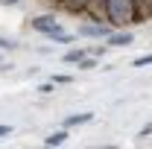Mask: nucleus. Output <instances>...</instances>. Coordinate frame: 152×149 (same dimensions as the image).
<instances>
[{
  "label": "nucleus",
  "instance_id": "1",
  "mask_svg": "<svg viewBox=\"0 0 152 149\" xmlns=\"http://www.w3.org/2000/svg\"><path fill=\"white\" fill-rule=\"evenodd\" d=\"M105 20L117 29H123L126 23H137L134 0H105Z\"/></svg>",
  "mask_w": 152,
  "mask_h": 149
},
{
  "label": "nucleus",
  "instance_id": "2",
  "mask_svg": "<svg viewBox=\"0 0 152 149\" xmlns=\"http://www.w3.org/2000/svg\"><path fill=\"white\" fill-rule=\"evenodd\" d=\"M32 29L50 38V35H56V32H61V23L53 15H38V18H32Z\"/></svg>",
  "mask_w": 152,
  "mask_h": 149
},
{
  "label": "nucleus",
  "instance_id": "3",
  "mask_svg": "<svg viewBox=\"0 0 152 149\" xmlns=\"http://www.w3.org/2000/svg\"><path fill=\"white\" fill-rule=\"evenodd\" d=\"M79 35H85V38H108L111 35V23L108 20H91V23H85L79 29Z\"/></svg>",
  "mask_w": 152,
  "mask_h": 149
},
{
  "label": "nucleus",
  "instance_id": "4",
  "mask_svg": "<svg viewBox=\"0 0 152 149\" xmlns=\"http://www.w3.org/2000/svg\"><path fill=\"white\" fill-rule=\"evenodd\" d=\"M132 41H134L132 32H111V35L105 38V44H108V47H129Z\"/></svg>",
  "mask_w": 152,
  "mask_h": 149
},
{
  "label": "nucleus",
  "instance_id": "5",
  "mask_svg": "<svg viewBox=\"0 0 152 149\" xmlns=\"http://www.w3.org/2000/svg\"><path fill=\"white\" fill-rule=\"evenodd\" d=\"M94 120V114L85 111V114H70L67 120H64V129H76V126H85V123H91Z\"/></svg>",
  "mask_w": 152,
  "mask_h": 149
},
{
  "label": "nucleus",
  "instance_id": "6",
  "mask_svg": "<svg viewBox=\"0 0 152 149\" xmlns=\"http://www.w3.org/2000/svg\"><path fill=\"white\" fill-rule=\"evenodd\" d=\"M61 6H64L67 12H73V15H82V12H88L91 0H61Z\"/></svg>",
  "mask_w": 152,
  "mask_h": 149
},
{
  "label": "nucleus",
  "instance_id": "7",
  "mask_svg": "<svg viewBox=\"0 0 152 149\" xmlns=\"http://www.w3.org/2000/svg\"><path fill=\"white\" fill-rule=\"evenodd\" d=\"M64 140H67V129H58V131H53V134L44 137V146H61Z\"/></svg>",
  "mask_w": 152,
  "mask_h": 149
},
{
  "label": "nucleus",
  "instance_id": "8",
  "mask_svg": "<svg viewBox=\"0 0 152 149\" xmlns=\"http://www.w3.org/2000/svg\"><path fill=\"white\" fill-rule=\"evenodd\" d=\"M79 58H85V50H79V47H76V50H67V53H64V64H76Z\"/></svg>",
  "mask_w": 152,
  "mask_h": 149
},
{
  "label": "nucleus",
  "instance_id": "9",
  "mask_svg": "<svg viewBox=\"0 0 152 149\" xmlns=\"http://www.w3.org/2000/svg\"><path fill=\"white\" fill-rule=\"evenodd\" d=\"M76 67H79V70H91V67H96V56H85V58H79V61H76Z\"/></svg>",
  "mask_w": 152,
  "mask_h": 149
},
{
  "label": "nucleus",
  "instance_id": "10",
  "mask_svg": "<svg viewBox=\"0 0 152 149\" xmlns=\"http://www.w3.org/2000/svg\"><path fill=\"white\" fill-rule=\"evenodd\" d=\"M152 64V53L149 56H140V58H134V67H149Z\"/></svg>",
  "mask_w": 152,
  "mask_h": 149
},
{
  "label": "nucleus",
  "instance_id": "11",
  "mask_svg": "<svg viewBox=\"0 0 152 149\" xmlns=\"http://www.w3.org/2000/svg\"><path fill=\"white\" fill-rule=\"evenodd\" d=\"M53 91H56V82H44V85L38 88V93H44V96H47V93H53Z\"/></svg>",
  "mask_w": 152,
  "mask_h": 149
},
{
  "label": "nucleus",
  "instance_id": "12",
  "mask_svg": "<svg viewBox=\"0 0 152 149\" xmlns=\"http://www.w3.org/2000/svg\"><path fill=\"white\" fill-rule=\"evenodd\" d=\"M18 44L15 41H9V38H0V50H15Z\"/></svg>",
  "mask_w": 152,
  "mask_h": 149
},
{
  "label": "nucleus",
  "instance_id": "13",
  "mask_svg": "<svg viewBox=\"0 0 152 149\" xmlns=\"http://www.w3.org/2000/svg\"><path fill=\"white\" fill-rule=\"evenodd\" d=\"M53 82H56V85H70L73 79H70V76H53Z\"/></svg>",
  "mask_w": 152,
  "mask_h": 149
},
{
  "label": "nucleus",
  "instance_id": "14",
  "mask_svg": "<svg viewBox=\"0 0 152 149\" xmlns=\"http://www.w3.org/2000/svg\"><path fill=\"white\" fill-rule=\"evenodd\" d=\"M12 134V126H6V123H0V137H9Z\"/></svg>",
  "mask_w": 152,
  "mask_h": 149
},
{
  "label": "nucleus",
  "instance_id": "15",
  "mask_svg": "<svg viewBox=\"0 0 152 149\" xmlns=\"http://www.w3.org/2000/svg\"><path fill=\"white\" fill-rule=\"evenodd\" d=\"M149 134H152V126H146V129L140 131V137H149Z\"/></svg>",
  "mask_w": 152,
  "mask_h": 149
},
{
  "label": "nucleus",
  "instance_id": "16",
  "mask_svg": "<svg viewBox=\"0 0 152 149\" xmlns=\"http://www.w3.org/2000/svg\"><path fill=\"white\" fill-rule=\"evenodd\" d=\"M6 3H9V6H18V3H20V0H6Z\"/></svg>",
  "mask_w": 152,
  "mask_h": 149
}]
</instances>
